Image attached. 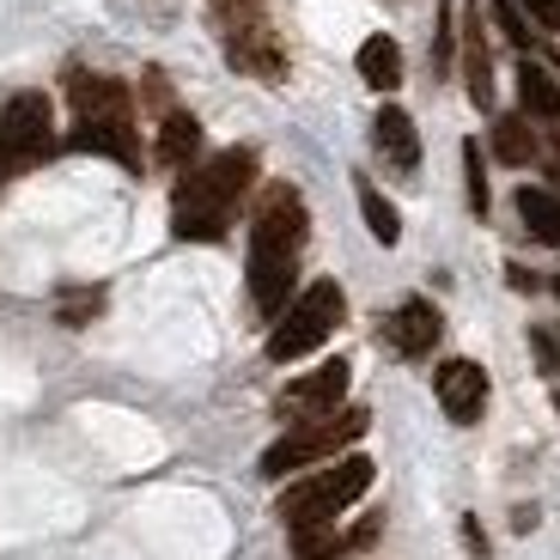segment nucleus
<instances>
[{"label":"nucleus","mask_w":560,"mask_h":560,"mask_svg":"<svg viewBox=\"0 0 560 560\" xmlns=\"http://www.w3.org/2000/svg\"><path fill=\"white\" fill-rule=\"evenodd\" d=\"M439 329H445V317H439L433 299H402V305L390 311V323H384V341H390L402 360H427V353L439 348Z\"/></svg>","instance_id":"nucleus-11"},{"label":"nucleus","mask_w":560,"mask_h":560,"mask_svg":"<svg viewBox=\"0 0 560 560\" xmlns=\"http://www.w3.org/2000/svg\"><path fill=\"white\" fill-rule=\"evenodd\" d=\"M555 61H560V49H555Z\"/></svg>","instance_id":"nucleus-28"},{"label":"nucleus","mask_w":560,"mask_h":560,"mask_svg":"<svg viewBox=\"0 0 560 560\" xmlns=\"http://www.w3.org/2000/svg\"><path fill=\"white\" fill-rule=\"evenodd\" d=\"M220 43H225V61L256 80H287V56H280V37L268 25L262 0H220Z\"/></svg>","instance_id":"nucleus-7"},{"label":"nucleus","mask_w":560,"mask_h":560,"mask_svg":"<svg viewBox=\"0 0 560 560\" xmlns=\"http://www.w3.org/2000/svg\"><path fill=\"white\" fill-rule=\"evenodd\" d=\"M451 49H457V7H439V37H433V68L451 73Z\"/></svg>","instance_id":"nucleus-24"},{"label":"nucleus","mask_w":560,"mask_h":560,"mask_svg":"<svg viewBox=\"0 0 560 560\" xmlns=\"http://www.w3.org/2000/svg\"><path fill=\"white\" fill-rule=\"evenodd\" d=\"M555 299H560V275H555Z\"/></svg>","instance_id":"nucleus-27"},{"label":"nucleus","mask_w":560,"mask_h":560,"mask_svg":"<svg viewBox=\"0 0 560 560\" xmlns=\"http://www.w3.org/2000/svg\"><path fill=\"white\" fill-rule=\"evenodd\" d=\"M518 104H524V122H560V85L548 68H536L530 56L518 61Z\"/></svg>","instance_id":"nucleus-16"},{"label":"nucleus","mask_w":560,"mask_h":560,"mask_svg":"<svg viewBox=\"0 0 560 560\" xmlns=\"http://www.w3.org/2000/svg\"><path fill=\"white\" fill-rule=\"evenodd\" d=\"M548 177H555V189H560V147L548 153Z\"/></svg>","instance_id":"nucleus-26"},{"label":"nucleus","mask_w":560,"mask_h":560,"mask_svg":"<svg viewBox=\"0 0 560 560\" xmlns=\"http://www.w3.org/2000/svg\"><path fill=\"white\" fill-rule=\"evenodd\" d=\"M365 427H372V415H365V408H336L329 420H305V427H293L287 439H275V445L262 451V476L280 481V476H293V469H305V463L336 457V451L360 445Z\"/></svg>","instance_id":"nucleus-6"},{"label":"nucleus","mask_w":560,"mask_h":560,"mask_svg":"<svg viewBox=\"0 0 560 560\" xmlns=\"http://www.w3.org/2000/svg\"><path fill=\"white\" fill-rule=\"evenodd\" d=\"M348 378H353V365L348 360H329L317 365V372H305V378H293L287 390H280V420H329L341 402H348Z\"/></svg>","instance_id":"nucleus-9"},{"label":"nucleus","mask_w":560,"mask_h":560,"mask_svg":"<svg viewBox=\"0 0 560 560\" xmlns=\"http://www.w3.org/2000/svg\"><path fill=\"white\" fill-rule=\"evenodd\" d=\"M341 317H348V299H341V287H336V280H311L305 293H299L293 305L275 317V329H268V360H275V365L305 360L311 348H323V341L336 336Z\"/></svg>","instance_id":"nucleus-5"},{"label":"nucleus","mask_w":560,"mask_h":560,"mask_svg":"<svg viewBox=\"0 0 560 560\" xmlns=\"http://www.w3.org/2000/svg\"><path fill=\"white\" fill-rule=\"evenodd\" d=\"M196 147H201V122H196L189 110H171V104H165V122H159V147H153L159 165H165V171H183L189 159H196Z\"/></svg>","instance_id":"nucleus-15"},{"label":"nucleus","mask_w":560,"mask_h":560,"mask_svg":"<svg viewBox=\"0 0 560 560\" xmlns=\"http://www.w3.org/2000/svg\"><path fill=\"white\" fill-rule=\"evenodd\" d=\"M555 408H560V396H555Z\"/></svg>","instance_id":"nucleus-29"},{"label":"nucleus","mask_w":560,"mask_h":560,"mask_svg":"<svg viewBox=\"0 0 560 560\" xmlns=\"http://www.w3.org/2000/svg\"><path fill=\"white\" fill-rule=\"evenodd\" d=\"M493 153H500L505 165H530L536 159V128L524 122V116H500V122H493Z\"/></svg>","instance_id":"nucleus-19"},{"label":"nucleus","mask_w":560,"mask_h":560,"mask_svg":"<svg viewBox=\"0 0 560 560\" xmlns=\"http://www.w3.org/2000/svg\"><path fill=\"white\" fill-rule=\"evenodd\" d=\"M73 104V147L80 153H104L116 165L140 171V128H135V92L110 73H73L68 80Z\"/></svg>","instance_id":"nucleus-3"},{"label":"nucleus","mask_w":560,"mask_h":560,"mask_svg":"<svg viewBox=\"0 0 560 560\" xmlns=\"http://www.w3.org/2000/svg\"><path fill=\"white\" fill-rule=\"evenodd\" d=\"M463 13H469V25L457 31V37H463V80H469V104L488 110V104H493V80H488V37H481V0H469Z\"/></svg>","instance_id":"nucleus-14"},{"label":"nucleus","mask_w":560,"mask_h":560,"mask_svg":"<svg viewBox=\"0 0 560 560\" xmlns=\"http://www.w3.org/2000/svg\"><path fill=\"white\" fill-rule=\"evenodd\" d=\"M56 153V110L43 92H13L0 104V171L19 177V171L43 165Z\"/></svg>","instance_id":"nucleus-8"},{"label":"nucleus","mask_w":560,"mask_h":560,"mask_svg":"<svg viewBox=\"0 0 560 560\" xmlns=\"http://www.w3.org/2000/svg\"><path fill=\"white\" fill-rule=\"evenodd\" d=\"M512 7L524 13V25H530L536 37H555L560 31V0H512Z\"/></svg>","instance_id":"nucleus-23"},{"label":"nucleus","mask_w":560,"mask_h":560,"mask_svg":"<svg viewBox=\"0 0 560 560\" xmlns=\"http://www.w3.org/2000/svg\"><path fill=\"white\" fill-rule=\"evenodd\" d=\"M463 177H469V213H488V177H481V147L463 140Z\"/></svg>","instance_id":"nucleus-21"},{"label":"nucleus","mask_w":560,"mask_h":560,"mask_svg":"<svg viewBox=\"0 0 560 560\" xmlns=\"http://www.w3.org/2000/svg\"><path fill=\"white\" fill-rule=\"evenodd\" d=\"M305 238H311L305 196H299L293 183H268L262 201H256V220H250V305H256V317L275 323L287 311Z\"/></svg>","instance_id":"nucleus-1"},{"label":"nucleus","mask_w":560,"mask_h":560,"mask_svg":"<svg viewBox=\"0 0 560 560\" xmlns=\"http://www.w3.org/2000/svg\"><path fill=\"white\" fill-rule=\"evenodd\" d=\"M98 311H104V293L92 287V293H68V299H61L56 317L68 323V329H80V323H85V317H98Z\"/></svg>","instance_id":"nucleus-25"},{"label":"nucleus","mask_w":560,"mask_h":560,"mask_svg":"<svg viewBox=\"0 0 560 560\" xmlns=\"http://www.w3.org/2000/svg\"><path fill=\"white\" fill-rule=\"evenodd\" d=\"M518 220H524V232H530L536 244H560V201L548 196V189L524 183L518 189Z\"/></svg>","instance_id":"nucleus-18"},{"label":"nucleus","mask_w":560,"mask_h":560,"mask_svg":"<svg viewBox=\"0 0 560 560\" xmlns=\"http://www.w3.org/2000/svg\"><path fill=\"white\" fill-rule=\"evenodd\" d=\"M372 457H360V451H348V457H336L329 469H317V476L293 481V488L280 493V524L287 530H323V524H336L341 512H348L353 500H365V488H372Z\"/></svg>","instance_id":"nucleus-4"},{"label":"nucleus","mask_w":560,"mask_h":560,"mask_svg":"<svg viewBox=\"0 0 560 560\" xmlns=\"http://www.w3.org/2000/svg\"><path fill=\"white\" fill-rule=\"evenodd\" d=\"M378 530H384V518H360L353 530H336V524H323V530H299L293 536V555L299 560H341V555H353V548H365Z\"/></svg>","instance_id":"nucleus-13"},{"label":"nucleus","mask_w":560,"mask_h":560,"mask_svg":"<svg viewBox=\"0 0 560 560\" xmlns=\"http://www.w3.org/2000/svg\"><path fill=\"white\" fill-rule=\"evenodd\" d=\"M433 390H439L445 420H457V427H476L481 408H488V372H481L476 360H445V365L433 372Z\"/></svg>","instance_id":"nucleus-10"},{"label":"nucleus","mask_w":560,"mask_h":560,"mask_svg":"<svg viewBox=\"0 0 560 560\" xmlns=\"http://www.w3.org/2000/svg\"><path fill=\"white\" fill-rule=\"evenodd\" d=\"M372 153L384 159L390 171H415L420 165V128H415V116L408 110H396V104H384L378 116H372Z\"/></svg>","instance_id":"nucleus-12"},{"label":"nucleus","mask_w":560,"mask_h":560,"mask_svg":"<svg viewBox=\"0 0 560 560\" xmlns=\"http://www.w3.org/2000/svg\"><path fill=\"white\" fill-rule=\"evenodd\" d=\"M360 80L372 85V92H396V85H402V49H396V37H365L360 43Z\"/></svg>","instance_id":"nucleus-17"},{"label":"nucleus","mask_w":560,"mask_h":560,"mask_svg":"<svg viewBox=\"0 0 560 560\" xmlns=\"http://www.w3.org/2000/svg\"><path fill=\"white\" fill-rule=\"evenodd\" d=\"M360 213H365V232H372L378 244H396V238H402V213H396L390 201L378 196V183H365V177H360Z\"/></svg>","instance_id":"nucleus-20"},{"label":"nucleus","mask_w":560,"mask_h":560,"mask_svg":"<svg viewBox=\"0 0 560 560\" xmlns=\"http://www.w3.org/2000/svg\"><path fill=\"white\" fill-rule=\"evenodd\" d=\"M256 183V153L250 147H225L213 153L201 171L177 183V196H171V232L183 244H220L232 232V213H238L244 189Z\"/></svg>","instance_id":"nucleus-2"},{"label":"nucleus","mask_w":560,"mask_h":560,"mask_svg":"<svg viewBox=\"0 0 560 560\" xmlns=\"http://www.w3.org/2000/svg\"><path fill=\"white\" fill-rule=\"evenodd\" d=\"M493 25H500V37L512 43V49H530V43H536V31L524 25V13L512 7V0H500V7H493Z\"/></svg>","instance_id":"nucleus-22"}]
</instances>
